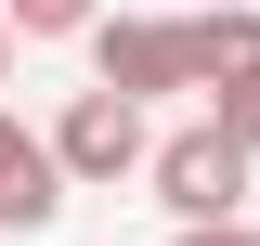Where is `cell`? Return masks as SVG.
<instances>
[{"instance_id":"7a4b0ae2","label":"cell","mask_w":260,"mask_h":246,"mask_svg":"<svg viewBox=\"0 0 260 246\" xmlns=\"http://www.w3.org/2000/svg\"><path fill=\"white\" fill-rule=\"evenodd\" d=\"M52 155H65V182H78V194H117V182H143V169H156V117H143V91H117V78L65 91Z\"/></svg>"},{"instance_id":"8992f818","label":"cell","mask_w":260,"mask_h":246,"mask_svg":"<svg viewBox=\"0 0 260 246\" xmlns=\"http://www.w3.org/2000/svg\"><path fill=\"white\" fill-rule=\"evenodd\" d=\"M13 26H26V39H91L104 0H13Z\"/></svg>"},{"instance_id":"3957f363","label":"cell","mask_w":260,"mask_h":246,"mask_svg":"<svg viewBox=\"0 0 260 246\" xmlns=\"http://www.w3.org/2000/svg\"><path fill=\"white\" fill-rule=\"evenodd\" d=\"M91 78H117V91H143V104L195 91V13H104L91 26Z\"/></svg>"},{"instance_id":"ba28073f","label":"cell","mask_w":260,"mask_h":246,"mask_svg":"<svg viewBox=\"0 0 260 246\" xmlns=\"http://www.w3.org/2000/svg\"><path fill=\"white\" fill-rule=\"evenodd\" d=\"M13 39H26V26H13V0H0V91H13Z\"/></svg>"},{"instance_id":"5b68a950","label":"cell","mask_w":260,"mask_h":246,"mask_svg":"<svg viewBox=\"0 0 260 246\" xmlns=\"http://www.w3.org/2000/svg\"><path fill=\"white\" fill-rule=\"evenodd\" d=\"M221 91H260V0L195 13V104H221Z\"/></svg>"},{"instance_id":"277c9868","label":"cell","mask_w":260,"mask_h":246,"mask_svg":"<svg viewBox=\"0 0 260 246\" xmlns=\"http://www.w3.org/2000/svg\"><path fill=\"white\" fill-rule=\"evenodd\" d=\"M65 155H52V130H26L13 104H0V233H52L65 220Z\"/></svg>"},{"instance_id":"6da1fadb","label":"cell","mask_w":260,"mask_h":246,"mask_svg":"<svg viewBox=\"0 0 260 246\" xmlns=\"http://www.w3.org/2000/svg\"><path fill=\"white\" fill-rule=\"evenodd\" d=\"M143 182H156L169 220H234V208H247V182H260V143H247L234 117L195 104L182 130H156V169H143Z\"/></svg>"},{"instance_id":"52a82bcc","label":"cell","mask_w":260,"mask_h":246,"mask_svg":"<svg viewBox=\"0 0 260 246\" xmlns=\"http://www.w3.org/2000/svg\"><path fill=\"white\" fill-rule=\"evenodd\" d=\"M169 246H260V220L234 208V220H169Z\"/></svg>"}]
</instances>
